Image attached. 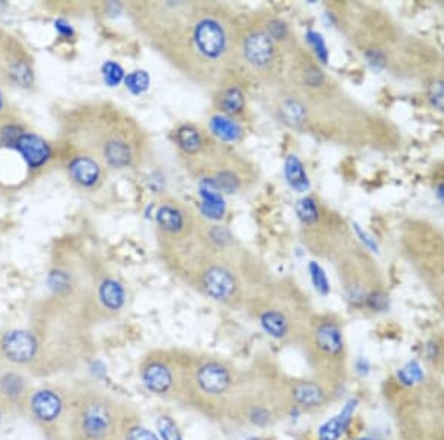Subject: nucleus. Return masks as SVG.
I'll return each mask as SVG.
<instances>
[{
  "label": "nucleus",
  "mask_w": 444,
  "mask_h": 440,
  "mask_svg": "<svg viewBox=\"0 0 444 440\" xmlns=\"http://www.w3.org/2000/svg\"><path fill=\"white\" fill-rule=\"evenodd\" d=\"M240 30L224 9L197 5L179 33L163 48L187 75L200 82L219 77L236 58Z\"/></svg>",
  "instance_id": "f257e3e1"
},
{
  "label": "nucleus",
  "mask_w": 444,
  "mask_h": 440,
  "mask_svg": "<svg viewBox=\"0 0 444 440\" xmlns=\"http://www.w3.org/2000/svg\"><path fill=\"white\" fill-rule=\"evenodd\" d=\"M243 381L245 376L228 360L214 356H193L183 402L209 418L231 420Z\"/></svg>",
  "instance_id": "f03ea898"
},
{
  "label": "nucleus",
  "mask_w": 444,
  "mask_h": 440,
  "mask_svg": "<svg viewBox=\"0 0 444 440\" xmlns=\"http://www.w3.org/2000/svg\"><path fill=\"white\" fill-rule=\"evenodd\" d=\"M302 342L314 376L342 387L348 376V349L341 320L333 314L311 318Z\"/></svg>",
  "instance_id": "7ed1b4c3"
},
{
  "label": "nucleus",
  "mask_w": 444,
  "mask_h": 440,
  "mask_svg": "<svg viewBox=\"0 0 444 440\" xmlns=\"http://www.w3.org/2000/svg\"><path fill=\"white\" fill-rule=\"evenodd\" d=\"M424 384L407 393L397 405V427L401 440H444L441 402L427 394Z\"/></svg>",
  "instance_id": "20e7f679"
},
{
  "label": "nucleus",
  "mask_w": 444,
  "mask_h": 440,
  "mask_svg": "<svg viewBox=\"0 0 444 440\" xmlns=\"http://www.w3.org/2000/svg\"><path fill=\"white\" fill-rule=\"evenodd\" d=\"M193 356L175 350L148 354L140 366V378L145 390L165 401H181L187 390Z\"/></svg>",
  "instance_id": "39448f33"
},
{
  "label": "nucleus",
  "mask_w": 444,
  "mask_h": 440,
  "mask_svg": "<svg viewBox=\"0 0 444 440\" xmlns=\"http://www.w3.org/2000/svg\"><path fill=\"white\" fill-rule=\"evenodd\" d=\"M236 58L250 75L271 80L281 70V48L261 26L240 30Z\"/></svg>",
  "instance_id": "423d86ee"
},
{
  "label": "nucleus",
  "mask_w": 444,
  "mask_h": 440,
  "mask_svg": "<svg viewBox=\"0 0 444 440\" xmlns=\"http://www.w3.org/2000/svg\"><path fill=\"white\" fill-rule=\"evenodd\" d=\"M341 387L311 378L281 380V397L286 415H314L323 412L340 396Z\"/></svg>",
  "instance_id": "0eeeda50"
},
{
  "label": "nucleus",
  "mask_w": 444,
  "mask_h": 440,
  "mask_svg": "<svg viewBox=\"0 0 444 440\" xmlns=\"http://www.w3.org/2000/svg\"><path fill=\"white\" fill-rule=\"evenodd\" d=\"M261 329L279 342L302 341L310 320L302 318L301 310L284 298L263 300L255 309Z\"/></svg>",
  "instance_id": "6e6552de"
},
{
  "label": "nucleus",
  "mask_w": 444,
  "mask_h": 440,
  "mask_svg": "<svg viewBox=\"0 0 444 440\" xmlns=\"http://www.w3.org/2000/svg\"><path fill=\"white\" fill-rule=\"evenodd\" d=\"M194 285L206 298L224 306H237L243 297L239 275L221 259L205 261L196 271Z\"/></svg>",
  "instance_id": "1a4fd4ad"
},
{
  "label": "nucleus",
  "mask_w": 444,
  "mask_h": 440,
  "mask_svg": "<svg viewBox=\"0 0 444 440\" xmlns=\"http://www.w3.org/2000/svg\"><path fill=\"white\" fill-rule=\"evenodd\" d=\"M115 414L109 401L92 397L79 412V432L83 440H110L115 432Z\"/></svg>",
  "instance_id": "9d476101"
},
{
  "label": "nucleus",
  "mask_w": 444,
  "mask_h": 440,
  "mask_svg": "<svg viewBox=\"0 0 444 440\" xmlns=\"http://www.w3.org/2000/svg\"><path fill=\"white\" fill-rule=\"evenodd\" d=\"M156 224L163 233V239L179 240L192 235L194 218L181 203L166 201L156 211Z\"/></svg>",
  "instance_id": "9b49d317"
},
{
  "label": "nucleus",
  "mask_w": 444,
  "mask_h": 440,
  "mask_svg": "<svg viewBox=\"0 0 444 440\" xmlns=\"http://www.w3.org/2000/svg\"><path fill=\"white\" fill-rule=\"evenodd\" d=\"M197 193L200 197L198 211L210 221H221L227 214L225 194L221 192L212 176L200 175L197 181Z\"/></svg>",
  "instance_id": "f8f14e48"
},
{
  "label": "nucleus",
  "mask_w": 444,
  "mask_h": 440,
  "mask_svg": "<svg viewBox=\"0 0 444 440\" xmlns=\"http://www.w3.org/2000/svg\"><path fill=\"white\" fill-rule=\"evenodd\" d=\"M5 358L14 363H28L37 353V341L27 331H10L0 342Z\"/></svg>",
  "instance_id": "ddd939ff"
},
{
  "label": "nucleus",
  "mask_w": 444,
  "mask_h": 440,
  "mask_svg": "<svg viewBox=\"0 0 444 440\" xmlns=\"http://www.w3.org/2000/svg\"><path fill=\"white\" fill-rule=\"evenodd\" d=\"M174 143L176 149L189 162L198 161L200 156H203L209 149L207 143L202 129L197 128L193 123H181L174 131Z\"/></svg>",
  "instance_id": "4468645a"
},
{
  "label": "nucleus",
  "mask_w": 444,
  "mask_h": 440,
  "mask_svg": "<svg viewBox=\"0 0 444 440\" xmlns=\"http://www.w3.org/2000/svg\"><path fill=\"white\" fill-rule=\"evenodd\" d=\"M358 399L353 397V399L346 401L342 406V410L337 412L331 420H327L324 424L320 425L319 432H317V439L319 440H341L346 432L350 430L353 424L355 411L358 407Z\"/></svg>",
  "instance_id": "2eb2a0df"
},
{
  "label": "nucleus",
  "mask_w": 444,
  "mask_h": 440,
  "mask_svg": "<svg viewBox=\"0 0 444 440\" xmlns=\"http://www.w3.org/2000/svg\"><path fill=\"white\" fill-rule=\"evenodd\" d=\"M30 410L39 421L54 423L61 416L62 410H64V401L54 390H39L31 396Z\"/></svg>",
  "instance_id": "dca6fc26"
},
{
  "label": "nucleus",
  "mask_w": 444,
  "mask_h": 440,
  "mask_svg": "<svg viewBox=\"0 0 444 440\" xmlns=\"http://www.w3.org/2000/svg\"><path fill=\"white\" fill-rule=\"evenodd\" d=\"M207 131L215 140L224 144H237L245 138V128L239 119L218 111L207 119Z\"/></svg>",
  "instance_id": "f3484780"
},
{
  "label": "nucleus",
  "mask_w": 444,
  "mask_h": 440,
  "mask_svg": "<svg viewBox=\"0 0 444 440\" xmlns=\"http://www.w3.org/2000/svg\"><path fill=\"white\" fill-rule=\"evenodd\" d=\"M215 107L218 113L237 119L246 110V93L237 83L222 85L215 93Z\"/></svg>",
  "instance_id": "a211bd4d"
},
{
  "label": "nucleus",
  "mask_w": 444,
  "mask_h": 440,
  "mask_svg": "<svg viewBox=\"0 0 444 440\" xmlns=\"http://www.w3.org/2000/svg\"><path fill=\"white\" fill-rule=\"evenodd\" d=\"M276 111L280 122L289 128H302L308 120V107L299 97H281L276 104Z\"/></svg>",
  "instance_id": "6ab92c4d"
},
{
  "label": "nucleus",
  "mask_w": 444,
  "mask_h": 440,
  "mask_svg": "<svg viewBox=\"0 0 444 440\" xmlns=\"http://www.w3.org/2000/svg\"><path fill=\"white\" fill-rule=\"evenodd\" d=\"M15 149L23 154L26 162L31 167H39L44 165L50 156L49 145L37 135L23 134L15 144Z\"/></svg>",
  "instance_id": "aec40b11"
},
{
  "label": "nucleus",
  "mask_w": 444,
  "mask_h": 440,
  "mask_svg": "<svg viewBox=\"0 0 444 440\" xmlns=\"http://www.w3.org/2000/svg\"><path fill=\"white\" fill-rule=\"evenodd\" d=\"M283 175L293 192L305 193L310 190V176L298 154L290 153L286 156V159H284L283 163Z\"/></svg>",
  "instance_id": "412c9836"
},
{
  "label": "nucleus",
  "mask_w": 444,
  "mask_h": 440,
  "mask_svg": "<svg viewBox=\"0 0 444 440\" xmlns=\"http://www.w3.org/2000/svg\"><path fill=\"white\" fill-rule=\"evenodd\" d=\"M68 172L73 180L84 188L93 187L101 178L100 165L86 156L74 157L68 165Z\"/></svg>",
  "instance_id": "4be33fe9"
},
{
  "label": "nucleus",
  "mask_w": 444,
  "mask_h": 440,
  "mask_svg": "<svg viewBox=\"0 0 444 440\" xmlns=\"http://www.w3.org/2000/svg\"><path fill=\"white\" fill-rule=\"evenodd\" d=\"M98 298L105 310L120 311L126 302V289L119 280L104 279L98 288Z\"/></svg>",
  "instance_id": "5701e85b"
},
{
  "label": "nucleus",
  "mask_w": 444,
  "mask_h": 440,
  "mask_svg": "<svg viewBox=\"0 0 444 440\" xmlns=\"http://www.w3.org/2000/svg\"><path fill=\"white\" fill-rule=\"evenodd\" d=\"M104 157L113 167H128L133 161L132 145L124 140H110L104 145Z\"/></svg>",
  "instance_id": "b1692460"
},
{
  "label": "nucleus",
  "mask_w": 444,
  "mask_h": 440,
  "mask_svg": "<svg viewBox=\"0 0 444 440\" xmlns=\"http://www.w3.org/2000/svg\"><path fill=\"white\" fill-rule=\"evenodd\" d=\"M394 381L401 392L415 389V387L424 384L425 372L418 360H410L396 372Z\"/></svg>",
  "instance_id": "393cba45"
},
{
  "label": "nucleus",
  "mask_w": 444,
  "mask_h": 440,
  "mask_svg": "<svg viewBox=\"0 0 444 440\" xmlns=\"http://www.w3.org/2000/svg\"><path fill=\"white\" fill-rule=\"evenodd\" d=\"M296 217L304 227H314L320 221V206L313 196H305L295 206Z\"/></svg>",
  "instance_id": "a878e982"
},
{
  "label": "nucleus",
  "mask_w": 444,
  "mask_h": 440,
  "mask_svg": "<svg viewBox=\"0 0 444 440\" xmlns=\"http://www.w3.org/2000/svg\"><path fill=\"white\" fill-rule=\"evenodd\" d=\"M424 360L431 371L444 374V340L431 338L424 345Z\"/></svg>",
  "instance_id": "bb28decb"
},
{
  "label": "nucleus",
  "mask_w": 444,
  "mask_h": 440,
  "mask_svg": "<svg viewBox=\"0 0 444 440\" xmlns=\"http://www.w3.org/2000/svg\"><path fill=\"white\" fill-rule=\"evenodd\" d=\"M261 27L266 30V33L276 42V44L281 48V45H286L288 42L292 39L290 33V27L288 26L286 21H283L281 18L277 17H267L262 21Z\"/></svg>",
  "instance_id": "cd10ccee"
},
{
  "label": "nucleus",
  "mask_w": 444,
  "mask_h": 440,
  "mask_svg": "<svg viewBox=\"0 0 444 440\" xmlns=\"http://www.w3.org/2000/svg\"><path fill=\"white\" fill-rule=\"evenodd\" d=\"M26 390V381L21 375L18 374H6L0 378V392H2L8 399H18V397L23 396Z\"/></svg>",
  "instance_id": "c85d7f7f"
},
{
  "label": "nucleus",
  "mask_w": 444,
  "mask_h": 440,
  "mask_svg": "<svg viewBox=\"0 0 444 440\" xmlns=\"http://www.w3.org/2000/svg\"><path fill=\"white\" fill-rule=\"evenodd\" d=\"M308 275L310 280L315 289V292L322 297H326L331 293V282L327 279L324 268L317 261H310L308 263Z\"/></svg>",
  "instance_id": "c756f323"
},
{
  "label": "nucleus",
  "mask_w": 444,
  "mask_h": 440,
  "mask_svg": "<svg viewBox=\"0 0 444 440\" xmlns=\"http://www.w3.org/2000/svg\"><path fill=\"white\" fill-rule=\"evenodd\" d=\"M305 40L311 48L315 59L319 61L320 64L326 66L327 61H329V48H327V44L324 37L322 36V33H319V31L315 30H308L305 35Z\"/></svg>",
  "instance_id": "7c9ffc66"
},
{
  "label": "nucleus",
  "mask_w": 444,
  "mask_h": 440,
  "mask_svg": "<svg viewBox=\"0 0 444 440\" xmlns=\"http://www.w3.org/2000/svg\"><path fill=\"white\" fill-rule=\"evenodd\" d=\"M427 101L438 113H444V77H434L427 85Z\"/></svg>",
  "instance_id": "2f4dec72"
},
{
  "label": "nucleus",
  "mask_w": 444,
  "mask_h": 440,
  "mask_svg": "<svg viewBox=\"0 0 444 440\" xmlns=\"http://www.w3.org/2000/svg\"><path fill=\"white\" fill-rule=\"evenodd\" d=\"M124 85L133 95H141L148 88H150L151 77L145 70H135L129 73L128 76H124Z\"/></svg>",
  "instance_id": "473e14b6"
},
{
  "label": "nucleus",
  "mask_w": 444,
  "mask_h": 440,
  "mask_svg": "<svg viewBox=\"0 0 444 440\" xmlns=\"http://www.w3.org/2000/svg\"><path fill=\"white\" fill-rule=\"evenodd\" d=\"M299 76H301V82L306 88H320L323 86V83L326 80L323 71L315 64H313L311 61H306L305 64H302L299 70Z\"/></svg>",
  "instance_id": "72a5a7b5"
},
{
  "label": "nucleus",
  "mask_w": 444,
  "mask_h": 440,
  "mask_svg": "<svg viewBox=\"0 0 444 440\" xmlns=\"http://www.w3.org/2000/svg\"><path fill=\"white\" fill-rule=\"evenodd\" d=\"M157 436L160 440H184L172 416L160 415L157 420Z\"/></svg>",
  "instance_id": "f704fd0d"
},
{
  "label": "nucleus",
  "mask_w": 444,
  "mask_h": 440,
  "mask_svg": "<svg viewBox=\"0 0 444 440\" xmlns=\"http://www.w3.org/2000/svg\"><path fill=\"white\" fill-rule=\"evenodd\" d=\"M364 310L372 313H382L389 309V295L384 288H376L369 293L364 301Z\"/></svg>",
  "instance_id": "c9c22d12"
},
{
  "label": "nucleus",
  "mask_w": 444,
  "mask_h": 440,
  "mask_svg": "<svg viewBox=\"0 0 444 440\" xmlns=\"http://www.w3.org/2000/svg\"><path fill=\"white\" fill-rule=\"evenodd\" d=\"M102 79L109 86H119L124 80V71L120 64L114 61H107L101 68Z\"/></svg>",
  "instance_id": "e433bc0d"
},
{
  "label": "nucleus",
  "mask_w": 444,
  "mask_h": 440,
  "mask_svg": "<svg viewBox=\"0 0 444 440\" xmlns=\"http://www.w3.org/2000/svg\"><path fill=\"white\" fill-rule=\"evenodd\" d=\"M123 440H160L156 433L148 430L142 424H131L124 428Z\"/></svg>",
  "instance_id": "4c0bfd02"
},
{
  "label": "nucleus",
  "mask_w": 444,
  "mask_h": 440,
  "mask_svg": "<svg viewBox=\"0 0 444 440\" xmlns=\"http://www.w3.org/2000/svg\"><path fill=\"white\" fill-rule=\"evenodd\" d=\"M364 58L367 61V64L376 71L385 68V66H387V55L382 49L370 48L364 52Z\"/></svg>",
  "instance_id": "58836bf2"
},
{
  "label": "nucleus",
  "mask_w": 444,
  "mask_h": 440,
  "mask_svg": "<svg viewBox=\"0 0 444 440\" xmlns=\"http://www.w3.org/2000/svg\"><path fill=\"white\" fill-rule=\"evenodd\" d=\"M48 284L50 286V289H54L55 292H61V291H66L70 286V277L64 271H52L49 275L48 279Z\"/></svg>",
  "instance_id": "ea45409f"
},
{
  "label": "nucleus",
  "mask_w": 444,
  "mask_h": 440,
  "mask_svg": "<svg viewBox=\"0 0 444 440\" xmlns=\"http://www.w3.org/2000/svg\"><path fill=\"white\" fill-rule=\"evenodd\" d=\"M21 135H23V129H19L18 127H6L2 131V140L6 145L15 147L17 141L19 140Z\"/></svg>",
  "instance_id": "a19ab883"
},
{
  "label": "nucleus",
  "mask_w": 444,
  "mask_h": 440,
  "mask_svg": "<svg viewBox=\"0 0 444 440\" xmlns=\"http://www.w3.org/2000/svg\"><path fill=\"white\" fill-rule=\"evenodd\" d=\"M14 77L19 82V83H24V85H28V83L31 82V73H30V68L24 64H18L15 68H14Z\"/></svg>",
  "instance_id": "79ce46f5"
},
{
  "label": "nucleus",
  "mask_w": 444,
  "mask_h": 440,
  "mask_svg": "<svg viewBox=\"0 0 444 440\" xmlns=\"http://www.w3.org/2000/svg\"><path fill=\"white\" fill-rule=\"evenodd\" d=\"M354 228H355V233H357L358 236H360V239H362V242L364 244V246H366L367 249H370V250H373V253H378V244L375 242V239H372L366 232H363L360 226L354 224Z\"/></svg>",
  "instance_id": "37998d69"
},
{
  "label": "nucleus",
  "mask_w": 444,
  "mask_h": 440,
  "mask_svg": "<svg viewBox=\"0 0 444 440\" xmlns=\"http://www.w3.org/2000/svg\"><path fill=\"white\" fill-rule=\"evenodd\" d=\"M55 30L58 31L61 36H64V37H71L74 35L73 27L67 23L66 19H57L55 21Z\"/></svg>",
  "instance_id": "c03bdc74"
},
{
  "label": "nucleus",
  "mask_w": 444,
  "mask_h": 440,
  "mask_svg": "<svg viewBox=\"0 0 444 440\" xmlns=\"http://www.w3.org/2000/svg\"><path fill=\"white\" fill-rule=\"evenodd\" d=\"M436 197L438 199V202L444 206V175L436 183Z\"/></svg>",
  "instance_id": "a18cd8bd"
},
{
  "label": "nucleus",
  "mask_w": 444,
  "mask_h": 440,
  "mask_svg": "<svg viewBox=\"0 0 444 440\" xmlns=\"http://www.w3.org/2000/svg\"><path fill=\"white\" fill-rule=\"evenodd\" d=\"M357 440H379V439H375L372 436H362V437H358Z\"/></svg>",
  "instance_id": "49530a36"
},
{
  "label": "nucleus",
  "mask_w": 444,
  "mask_h": 440,
  "mask_svg": "<svg viewBox=\"0 0 444 440\" xmlns=\"http://www.w3.org/2000/svg\"><path fill=\"white\" fill-rule=\"evenodd\" d=\"M0 107H2V98H0Z\"/></svg>",
  "instance_id": "de8ad7c7"
}]
</instances>
